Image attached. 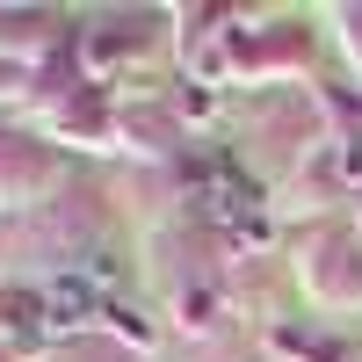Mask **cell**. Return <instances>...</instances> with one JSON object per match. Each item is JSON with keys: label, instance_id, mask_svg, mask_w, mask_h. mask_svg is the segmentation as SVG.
<instances>
[{"label": "cell", "instance_id": "cell-4", "mask_svg": "<svg viewBox=\"0 0 362 362\" xmlns=\"http://www.w3.org/2000/svg\"><path fill=\"white\" fill-rule=\"evenodd\" d=\"M102 319H109V326H124L131 341H153V326H145V312H138V305H124V297H109V305H102Z\"/></svg>", "mask_w": 362, "mask_h": 362}, {"label": "cell", "instance_id": "cell-6", "mask_svg": "<svg viewBox=\"0 0 362 362\" xmlns=\"http://www.w3.org/2000/svg\"><path fill=\"white\" fill-rule=\"evenodd\" d=\"M348 174H362V145H355V153H348Z\"/></svg>", "mask_w": 362, "mask_h": 362}, {"label": "cell", "instance_id": "cell-1", "mask_svg": "<svg viewBox=\"0 0 362 362\" xmlns=\"http://www.w3.org/2000/svg\"><path fill=\"white\" fill-rule=\"evenodd\" d=\"M196 203H203L218 225H232L239 239H268V218H261V189H254L247 174H232V167H210V174L196 181Z\"/></svg>", "mask_w": 362, "mask_h": 362}, {"label": "cell", "instance_id": "cell-3", "mask_svg": "<svg viewBox=\"0 0 362 362\" xmlns=\"http://www.w3.org/2000/svg\"><path fill=\"white\" fill-rule=\"evenodd\" d=\"M0 326H8L15 341L51 334V326H44V290H0Z\"/></svg>", "mask_w": 362, "mask_h": 362}, {"label": "cell", "instance_id": "cell-2", "mask_svg": "<svg viewBox=\"0 0 362 362\" xmlns=\"http://www.w3.org/2000/svg\"><path fill=\"white\" fill-rule=\"evenodd\" d=\"M87 319H102L95 283H87V276H58L44 290V326H51V334H73V326H87Z\"/></svg>", "mask_w": 362, "mask_h": 362}, {"label": "cell", "instance_id": "cell-5", "mask_svg": "<svg viewBox=\"0 0 362 362\" xmlns=\"http://www.w3.org/2000/svg\"><path fill=\"white\" fill-rule=\"evenodd\" d=\"M283 348H290V355H312V362H334V355H341L334 341H319V334H283Z\"/></svg>", "mask_w": 362, "mask_h": 362}]
</instances>
